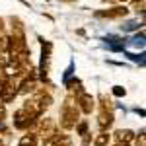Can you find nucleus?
<instances>
[{
    "mask_svg": "<svg viewBox=\"0 0 146 146\" xmlns=\"http://www.w3.org/2000/svg\"><path fill=\"white\" fill-rule=\"evenodd\" d=\"M60 117H62L60 125H62L64 129H72V127L76 125V121H78V105H74L70 100H66L64 105H62Z\"/></svg>",
    "mask_w": 146,
    "mask_h": 146,
    "instance_id": "1",
    "label": "nucleus"
},
{
    "mask_svg": "<svg viewBox=\"0 0 146 146\" xmlns=\"http://www.w3.org/2000/svg\"><path fill=\"white\" fill-rule=\"evenodd\" d=\"M129 14V10L125 8L123 4H117L115 8L109 10H98L96 12V18H109V20H117V18H125Z\"/></svg>",
    "mask_w": 146,
    "mask_h": 146,
    "instance_id": "2",
    "label": "nucleus"
},
{
    "mask_svg": "<svg viewBox=\"0 0 146 146\" xmlns=\"http://www.w3.org/2000/svg\"><path fill=\"white\" fill-rule=\"evenodd\" d=\"M76 103H78V107L84 113H92V111H94V107H96V100L92 98L90 94H84V92L76 96Z\"/></svg>",
    "mask_w": 146,
    "mask_h": 146,
    "instance_id": "3",
    "label": "nucleus"
},
{
    "mask_svg": "<svg viewBox=\"0 0 146 146\" xmlns=\"http://www.w3.org/2000/svg\"><path fill=\"white\" fill-rule=\"evenodd\" d=\"M115 138H117V142H129V140L133 138V131H129V129H121V131L115 133Z\"/></svg>",
    "mask_w": 146,
    "mask_h": 146,
    "instance_id": "4",
    "label": "nucleus"
},
{
    "mask_svg": "<svg viewBox=\"0 0 146 146\" xmlns=\"http://www.w3.org/2000/svg\"><path fill=\"white\" fill-rule=\"evenodd\" d=\"M37 144V136L35 135H23L20 140V146H35Z\"/></svg>",
    "mask_w": 146,
    "mask_h": 146,
    "instance_id": "5",
    "label": "nucleus"
},
{
    "mask_svg": "<svg viewBox=\"0 0 146 146\" xmlns=\"http://www.w3.org/2000/svg\"><path fill=\"white\" fill-rule=\"evenodd\" d=\"M107 142H109V135L107 133H100V135L96 136V140H94L96 146H107Z\"/></svg>",
    "mask_w": 146,
    "mask_h": 146,
    "instance_id": "6",
    "label": "nucleus"
},
{
    "mask_svg": "<svg viewBox=\"0 0 146 146\" xmlns=\"http://www.w3.org/2000/svg\"><path fill=\"white\" fill-rule=\"evenodd\" d=\"M135 2V12L136 14H144V2L146 0H133Z\"/></svg>",
    "mask_w": 146,
    "mask_h": 146,
    "instance_id": "7",
    "label": "nucleus"
},
{
    "mask_svg": "<svg viewBox=\"0 0 146 146\" xmlns=\"http://www.w3.org/2000/svg\"><path fill=\"white\" fill-rule=\"evenodd\" d=\"M113 94H115L117 98H121V96H125L127 92H125V88H121V86H115V88H113Z\"/></svg>",
    "mask_w": 146,
    "mask_h": 146,
    "instance_id": "8",
    "label": "nucleus"
},
{
    "mask_svg": "<svg viewBox=\"0 0 146 146\" xmlns=\"http://www.w3.org/2000/svg\"><path fill=\"white\" fill-rule=\"evenodd\" d=\"M146 138H144V131H140V135H138V138H136V146H144Z\"/></svg>",
    "mask_w": 146,
    "mask_h": 146,
    "instance_id": "9",
    "label": "nucleus"
},
{
    "mask_svg": "<svg viewBox=\"0 0 146 146\" xmlns=\"http://www.w3.org/2000/svg\"><path fill=\"white\" fill-rule=\"evenodd\" d=\"M129 0H103V4H125Z\"/></svg>",
    "mask_w": 146,
    "mask_h": 146,
    "instance_id": "10",
    "label": "nucleus"
},
{
    "mask_svg": "<svg viewBox=\"0 0 146 146\" xmlns=\"http://www.w3.org/2000/svg\"><path fill=\"white\" fill-rule=\"evenodd\" d=\"M4 117H6V109H4V103L0 101V121H2Z\"/></svg>",
    "mask_w": 146,
    "mask_h": 146,
    "instance_id": "11",
    "label": "nucleus"
},
{
    "mask_svg": "<svg viewBox=\"0 0 146 146\" xmlns=\"http://www.w3.org/2000/svg\"><path fill=\"white\" fill-rule=\"evenodd\" d=\"M115 146H129V144H127V142H117Z\"/></svg>",
    "mask_w": 146,
    "mask_h": 146,
    "instance_id": "12",
    "label": "nucleus"
}]
</instances>
